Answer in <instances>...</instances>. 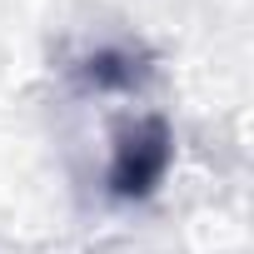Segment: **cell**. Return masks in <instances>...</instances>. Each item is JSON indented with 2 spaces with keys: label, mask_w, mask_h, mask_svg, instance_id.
I'll return each instance as SVG.
<instances>
[{
  "label": "cell",
  "mask_w": 254,
  "mask_h": 254,
  "mask_svg": "<svg viewBox=\"0 0 254 254\" xmlns=\"http://www.w3.org/2000/svg\"><path fill=\"white\" fill-rule=\"evenodd\" d=\"M170 160H175L170 125L160 115H145V120L125 125V130L115 135L105 185H110L115 199H150L160 190V180L170 175Z\"/></svg>",
  "instance_id": "1"
},
{
  "label": "cell",
  "mask_w": 254,
  "mask_h": 254,
  "mask_svg": "<svg viewBox=\"0 0 254 254\" xmlns=\"http://www.w3.org/2000/svg\"><path fill=\"white\" fill-rule=\"evenodd\" d=\"M85 80L100 85V90H115V85H135L140 70H135V60L125 55V50H100V55L85 60Z\"/></svg>",
  "instance_id": "2"
}]
</instances>
